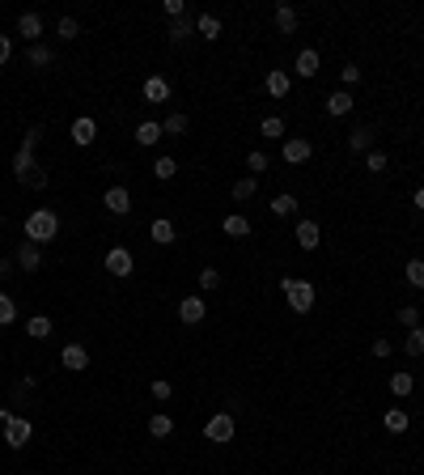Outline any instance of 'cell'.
Returning a JSON list of instances; mask_svg holds the SVG:
<instances>
[{"mask_svg": "<svg viewBox=\"0 0 424 475\" xmlns=\"http://www.w3.org/2000/svg\"><path fill=\"white\" fill-rule=\"evenodd\" d=\"M73 141H77L81 149H89V145L98 141V123H94L89 115H77V119H73Z\"/></svg>", "mask_w": 424, "mask_h": 475, "instance_id": "cell-11", "label": "cell"}, {"mask_svg": "<svg viewBox=\"0 0 424 475\" xmlns=\"http://www.w3.org/2000/svg\"><path fill=\"white\" fill-rule=\"evenodd\" d=\"M246 170H251V179L263 174V170H267V153H259V149H255V153H246Z\"/></svg>", "mask_w": 424, "mask_h": 475, "instance_id": "cell-40", "label": "cell"}, {"mask_svg": "<svg viewBox=\"0 0 424 475\" xmlns=\"http://www.w3.org/2000/svg\"><path fill=\"white\" fill-rule=\"evenodd\" d=\"M17 267H21V271H39V267H43V247L21 242V247H17Z\"/></svg>", "mask_w": 424, "mask_h": 475, "instance_id": "cell-14", "label": "cell"}, {"mask_svg": "<svg viewBox=\"0 0 424 475\" xmlns=\"http://www.w3.org/2000/svg\"><path fill=\"white\" fill-rule=\"evenodd\" d=\"M166 17H174V21H179V17H187V0H166Z\"/></svg>", "mask_w": 424, "mask_h": 475, "instance_id": "cell-44", "label": "cell"}, {"mask_svg": "<svg viewBox=\"0 0 424 475\" xmlns=\"http://www.w3.org/2000/svg\"><path fill=\"white\" fill-rule=\"evenodd\" d=\"M280 293H285L293 314H310L314 310V280H297V276H280Z\"/></svg>", "mask_w": 424, "mask_h": 475, "instance_id": "cell-2", "label": "cell"}, {"mask_svg": "<svg viewBox=\"0 0 424 475\" xmlns=\"http://www.w3.org/2000/svg\"><path fill=\"white\" fill-rule=\"evenodd\" d=\"M145 102H170V81L166 77H145Z\"/></svg>", "mask_w": 424, "mask_h": 475, "instance_id": "cell-19", "label": "cell"}, {"mask_svg": "<svg viewBox=\"0 0 424 475\" xmlns=\"http://www.w3.org/2000/svg\"><path fill=\"white\" fill-rule=\"evenodd\" d=\"M293 238H297L301 251H318V242H323V229H318L314 221H297V233H293Z\"/></svg>", "mask_w": 424, "mask_h": 475, "instance_id": "cell-13", "label": "cell"}, {"mask_svg": "<svg viewBox=\"0 0 424 475\" xmlns=\"http://www.w3.org/2000/svg\"><path fill=\"white\" fill-rule=\"evenodd\" d=\"M221 229H225L229 238H251V221H246L242 213H229V217L221 221Z\"/></svg>", "mask_w": 424, "mask_h": 475, "instance_id": "cell-22", "label": "cell"}, {"mask_svg": "<svg viewBox=\"0 0 424 475\" xmlns=\"http://www.w3.org/2000/svg\"><path fill=\"white\" fill-rule=\"evenodd\" d=\"M403 352H407V357H424V327H412V331H407Z\"/></svg>", "mask_w": 424, "mask_h": 475, "instance_id": "cell-28", "label": "cell"}, {"mask_svg": "<svg viewBox=\"0 0 424 475\" xmlns=\"http://www.w3.org/2000/svg\"><path fill=\"white\" fill-rule=\"evenodd\" d=\"M407 424H412V416L403 412V407H386L382 412V429L386 433H407Z\"/></svg>", "mask_w": 424, "mask_h": 475, "instance_id": "cell-16", "label": "cell"}, {"mask_svg": "<svg viewBox=\"0 0 424 475\" xmlns=\"http://www.w3.org/2000/svg\"><path fill=\"white\" fill-rule=\"evenodd\" d=\"M30 420H21V416H13L9 407H0V437L9 441V450H21L26 441H30Z\"/></svg>", "mask_w": 424, "mask_h": 475, "instance_id": "cell-3", "label": "cell"}, {"mask_svg": "<svg viewBox=\"0 0 424 475\" xmlns=\"http://www.w3.org/2000/svg\"><path fill=\"white\" fill-rule=\"evenodd\" d=\"M183 132H187V115H183V111L166 115V123H161V136H183Z\"/></svg>", "mask_w": 424, "mask_h": 475, "instance_id": "cell-31", "label": "cell"}, {"mask_svg": "<svg viewBox=\"0 0 424 475\" xmlns=\"http://www.w3.org/2000/svg\"><path fill=\"white\" fill-rule=\"evenodd\" d=\"M55 34H60V39H77V34H81V26H77V17H60V26H55Z\"/></svg>", "mask_w": 424, "mask_h": 475, "instance_id": "cell-43", "label": "cell"}, {"mask_svg": "<svg viewBox=\"0 0 424 475\" xmlns=\"http://www.w3.org/2000/svg\"><path fill=\"white\" fill-rule=\"evenodd\" d=\"M39 141H43V127H30V132L21 136V149H39Z\"/></svg>", "mask_w": 424, "mask_h": 475, "instance_id": "cell-50", "label": "cell"}, {"mask_svg": "<svg viewBox=\"0 0 424 475\" xmlns=\"http://www.w3.org/2000/svg\"><path fill=\"white\" fill-rule=\"evenodd\" d=\"M391 348H395V344H391V339H386V335H382V339H373V344H369V352H373V357H382V361L391 357Z\"/></svg>", "mask_w": 424, "mask_h": 475, "instance_id": "cell-49", "label": "cell"}, {"mask_svg": "<svg viewBox=\"0 0 424 475\" xmlns=\"http://www.w3.org/2000/svg\"><path fill=\"white\" fill-rule=\"evenodd\" d=\"M416 208L424 213V187H416Z\"/></svg>", "mask_w": 424, "mask_h": 475, "instance_id": "cell-51", "label": "cell"}, {"mask_svg": "<svg viewBox=\"0 0 424 475\" xmlns=\"http://www.w3.org/2000/svg\"><path fill=\"white\" fill-rule=\"evenodd\" d=\"M403 276H407L412 289H424V259H412V263L403 267Z\"/></svg>", "mask_w": 424, "mask_h": 475, "instance_id": "cell-34", "label": "cell"}, {"mask_svg": "<svg viewBox=\"0 0 424 475\" xmlns=\"http://www.w3.org/2000/svg\"><path fill=\"white\" fill-rule=\"evenodd\" d=\"M34 170H39V161H34V149H17V153H13V174L26 183Z\"/></svg>", "mask_w": 424, "mask_h": 475, "instance_id": "cell-17", "label": "cell"}, {"mask_svg": "<svg viewBox=\"0 0 424 475\" xmlns=\"http://www.w3.org/2000/svg\"><path fill=\"white\" fill-rule=\"evenodd\" d=\"M174 174H179V161H174V157H157V161H153V179L170 183Z\"/></svg>", "mask_w": 424, "mask_h": 475, "instance_id": "cell-30", "label": "cell"}, {"mask_svg": "<svg viewBox=\"0 0 424 475\" xmlns=\"http://www.w3.org/2000/svg\"><path fill=\"white\" fill-rule=\"evenodd\" d=\"M102 204H106V213H111V217H127L132 213V191L123 183H115V187H106Z\"/></svg>", "mask_w": 424, "mask_h": 475, "instance_id": "cell-5", "label": "cell"}, {"mask_svg": "<svg viewBox=\"0 0 424 475\" xmlns=\"http://www.w3.org/2000/svg\"><path fill=\"white\" fill-rule=\"evenodd\" d=\"M416 391V378H412V373H395V378H391V395H412Z\"/></svg>", "mask_w": 424, "mask_h": 475, "instance_id": "cell-36", "label": "cell"}, {"mask_svg": "<svg viewBox=\"0 0 424 475\" xmlns=\"http://www.w3.org/2000/svg\"><path fill=\"white\" fill-rule=\"evenodd\" d=\"M369 145H373V127H357L348 136V149H357V153H369Z\"/></svg>", "mask_w": 424, "mask_h": 475, "instance_id": "cell-29", "label": "cell"}, {"mask_svg": "<svg viewBox=\"0 0 424 475\" xmlns=\"http://www.w3.org/2000/svg\"><path fill=\"white\" fill-rule=\"evenodd\" d=\"M310 153H314V145H310V141H301V136H289V141L280 145V157H285L289 165H301V161H310Z\"/></svg>", "mask_w": 424, "mask_h": 475, "instance_id": "cell-9", "label": "cell"}, {"mask_svg": "<svg viewBox=\"0 0 424 475\" xmlns=\"http://www.w3.org/2000/svg\"><path fill=\"white\" fill-rule=\"evenodd\" d=\"M352 107H357V102H352V93H348V89H335V93L327 98V115H335V119H339V115H348Z\"/></svg>", "mask_w": 424, "mask_h": 475, "instance_id": "cell-21", "label": "cell"}, {"mask_svg": "<svg viewBox=\"0 0 424 475\" xmlns=\"http://www.w3.org/2000/svg\"><path fill=\"white\" fill-rule=\"evenodd\" d=\"M26 335H30V339H47V335H51V319H47V314H34V319L26 323Z\"/></svg>", "mask_w": 424, "mask_h": 475, "instance_id": "cell-27", "label": "cell"}, {"mask_svg": "<svg viewBox=\"0 0 424 475\" xmlns=\"http://www.w3.org/2000/svg\"><path fill=\"white\" fill-rule=\"evenodd\" d=\"M9 60H13V39L0 34V68H9Z\"/></svg>", "mask_w": 424, "mask_h": 475, "instance_id": "cell-47", "label": "cell"}, {"mask_svg": "<svg viewBox=\"0 0 424 475\" xmlns=\"http://www.w3.org/2000/svg\"><path fill=\"white\" fill-rule=\"evenodd\" d=\"M233 429H238L233 416H229V412H217V416L204 424V437L212 441V446H225V441H233Z\"/></svg>", "mask_w": 424, "mask_h": 475, "instance_id": "cell-4", "label": "cell"}, {"mask_svg": "<svg viewBox=\"0 0 424 475\" xmlns=\"http://www.w3.org/2000/svg\"><path fill=\"white\" fill-rule=\"evenodd\" d=\"M13 319H17V301L9 293H0V327H9Z\"/></svg>", "mask_w": 424, "mask_h": 475, "instance_id": "cell-37", "label": "cell"}, {"mask_svg": "<svg viewBox=\"0 0 424 475\" xmlns=\"http://www.w3.org/2000/svg\"><path fill=\"white\" fill-rule=\"evenodd\" d=\"M149 238H153L157 247H170L174 238H179V229H174V221H170V217H157V221L149 225Z\"/></svg>", "mask_w": 424, "mask_h": 475, "instance_id": "cell-15", "label": "cell"}, {"mask_svg": "<svg viewBox=\"0 0 424 475\" xmlns=\"http://www.w3.org/2000/svg\"><path fill=\"white\" fill-rule=\"evenodd\" d=\"M255 191H259V183H255L251 174H246V179H238V183H233V199H238V204H246V199H251Z\"/></svg>", "mask_w": 424, "mask_h": 475, "instance_id": "cell-33", "label": "cell"}, {"mask_svg": "<svg viewBox=\"0 0 424 475\" xmlns=\"http://www.w3.org/2000/svg\"><path fill=\"white\" fill-rule=\"evenodd\" d=\"M170 433H174V420H170L166 412H153V416H149V437L161 441V437H170Z\"/></svg>", "mask_w": 424, "mask_h": 475, "instance_id": "cell-26", "label": "cell"}, {"mask_svg": "<svg viewBox=\"0 0 424 475\" xmlns=\"http://www.w3.org/2000/svg\"><path fill=\"white\" fill-rule=\"evenodd\" d=\"M132 267H136V259H132V251H127V247H111V251H106V271H111L115 280L132 276Z\"/></svg>", "mask_w": 424, "mask_h": 475, "instance_id": "cell-6", "label": "cell"}, {"mask_svg": "<svg viewBox=\"0 0 424 475\" xmlns=\"http://www.w3.org/2000/svg\"><path fill=\"white\" fill-rule=\"evenodd\" d=\"M149 391H153V399H157V403H166V399H170V395H174V386H170V382H166V378H157V382H153V386H149Z\"/></svg>", "mask_w": 424, "mask_h": 475, "instance_id": "cell-46", "label": "cell"}, {"mask_svg": "<svg viewBox=\"0 0 424 475\" xmlns=\"http://www.w3.org/2000/svg\"><path fill=\"white\" fill-rule=\"evenodd\" d=\"M339 81H344V89L357 85V81H361V68H357V64H344V68H339Z\"/></svg>", "mask_w": 424, "mask_h": 475, "instance_id": "cell-45", "label": "cell"}, {"mask_svg": "<svg viewBox=\"0 0 424 475\" xmlns=\"http://www.w3.org/2000/svg\"><path fill=\"white\" fill-rule=\"evenodd\" d=\"M217 285H221V271H217V267H204V271H200V293H212Z\"/></svg>", "mask_w": 424, "mask_h": 475, "instance_id": "cell-39", "label": "cell"}, {"mask_svg": "<svg viewBox=\"0 0 424 475\" xmlns=\"http://www.w3.org/2000/svg\"><path fill=\"white\" fill-rule=\"evenodd\" d=\"M195 34H204L208 43H217V39H221V17H212V13H200V17H195Z\"/></svg>", "mask_w": 424, "mask_h": 475, "instance_id": "cell-20", "label": "cell"}, {"mask_svg": "<svg viewBox=\"0 0 424 475\" xmlns=\"http://www.w3.org/2000/svg\"><path fill=\"white\" fill-rule=\"evenodd\" d=\"M318 68H323L318 51H310V47H306V51L297 55V64H293V73H297V77H318Z\"/></svg>", "mask_w": 424, "mask_h": 475, "instance_id": "cell-18", "label": "cell"}, {"mask_svg": "<svg viewBox=\"0 0 424 475\" xmlns=\"http://www.w3.org/2000/svg\"><path fill=\"white\" fill-rule=\"evenodd\" d=\"M47 183H51V179H47V170H43V165H39V170H34V174L26 179V187H34V191H43Z\"/></svg>", "mask_w": 424, "mask_h": 475, "instance_id": "cell-48", "label": "cell"}, {"mask_svg": "<svg viewBox=\"0 0 424 475\" xmlns=\"http://www.w3.org/2000/svg\"><path fill=\"white\" fill-rule=\"evenodd\" d=\"M191 30H195V21L191 17H179L170 26V43H183V39H191Z\"/></svg>", "mask_w": 424, "mask_h": 475, "instance_id": "cell-35", "label": "cell"}, {"mask_svg": "<svg viewBox=\"0 0 424 475\" xmlns=\"http://www.w3.org/2000/svg\"><path fill=\"white\" fill-rule=\"evenodd\" d=\"M60 365H64L68 373H85V369H89V352H85V344H64Z\"/></svg>", "mask_w": 424, "mask_h": 475, "instance_id": "cell-8", "label": "cell"}, {"mask_svg": "<svg viewBox=\"0 0 424 475\" xmlns=\"http://www.w3.org/2000/svg\"><path fill=\"white\" fill-rule=\"evenodd\" d=\"M365 170H369V174H386V153H365Z\"/></svg>", "mask_w": 424, "mask_h": 475, "instance_id": "cell-42", "label": "cell"}, {"mask_svg": "<svg viewBox=\"0 0 424 475\" xmlns=\"http://www.w3.org/2000/svg\"><path fill=\"white\" fill-rule=\"evenodd\" d=\"M259 132L267 136V141H280V136H285V119H280V115H267V119L259 123Z\"/></svg>", "mask_w": 424, "mask_h": 475, "instance_id": "cell-32", "label": "cell"}, {"mask_svg": "<svg viewBox=\"0 0 424 475\" xmlns=\"http://www.w3.org/2000/svg\"><path fill=\"white\" fill-rule=\"evenodd\" d=\"M399 323L412 331V327H420V305H399Z\"/></svg>", "mask_w": 424, "mask_h": 475, "instance_id": "cell-41", "label": "cell"}, {"mask_svg": "<svg viewBox=\"0 0 424 475\" xmlns=\"http://www.w3.org/2000/svg\"><path fill=\"white\" fill-rule=\"evenodd\" d=\"M17 34L34 47V43L43 39V17H39V13H21V17H17Z\"/></svg>", "mask_w": 424, "mask_h": 475, "instance_id": "cell-10", "label": "cell"}, {"mask_svg": "<svg viewBox=\"0 0 424 475\" xmlns=\"http://www.w3.org/2000/svg\"><path fill=\"white\" fill-rule=\"evenodd\" d=\"M60 238V217L51 213V208H34L30 217H26V242H34V247H51Z\"/></svg>", "mask_w": 424, "mask_h": 475, "instance_id": "cell-1", "label": "cell"}, {"mask_svg": "<svg viewBox=\"0 0 424 475\" xmlns=\"http://www.w3.org/2000/svg\"><path fill=\"white\" fill-rule=\"evenodd\" d=\"M267 208H272V217H293L297 213V195H289V191H280L272 204H267Z\"/></svg>", "mask_w": 424, "mask_h": 475, "instance_id": "cell-23", "label": "cell"}, {"mask_svg": "<svg viewBox=\"0 0 424 475\" xmlns=\"http://www.w3.org/2000/svg\"><path fill=\"white\" fill-rule=\"evenodd\" d=\"M263 89H267L272 98H289V89H293V77L285 73V68H272V73H267V81H263Z\"/></svg>", "mask_w": 424, "mask_h": 475, "instance_id": "cell-12", "label": "cell"}, {"mask_svg": "<svg viewBox=\"0 0 424 475\" xmlns=\"http://www.w3.org/2000/svg\"><path fill=\"white\" fill-rule=\"evenodd\" d=\"M204 314H208V305H204V297H200V293H191V297H183V301H179V323L195 327V323H204Z\"/></svg>", "mask_w": 424, "mask_h": 475, "instance_id": "cell-7", "label": "cell"}, {"mask_svg": "<svg viewBox=\"0 0 424 475\" xmlns=\"http://www.w3.org/2000/svg\"><path fill=\"white\" fill-rule=\"evenodd\" d=\"M157 141H161V123H140L136 127V145L140 149H153Z\"/></svg>", "mask_w": 424, "mask_h": 475, "instance_id": "cell-25", "label": "cell"}, {"mask_svg": "<svg viewBox=\"0 0 424 475\" xmlns=\"http://www.w3.org/2000/svg\"><path fill=\"white\" fill-rule=\"evenodd\" d=\"M51 60H55V55H51L47 43H34V47H30V64H34V68H47Z\"/></svg>", "mask_w": 424, "mask_h": 475, "instance_id": "cell-38", "label": "cell"}, {"mask_svg": "<svg viewBox=\"0 0 424 475\" xmlns=\"http://www.w3.org/2000/svg\"><path fill=\"white\" fill-rule=\"evenodd\" d=\"M420 382H424V378H420Z\"/></svg>", "mask_w": 424, "mask_h": 475, "instance_id": "cell-52", "label": "cell"}, {"mask_svg": "<svg viewBox=\"0 0 424 475\" xmlns=\"http://www.w3.org/2000/svg\"><path fill=\"white\" fill-rule=\"evenodd\" d=\"M276 30L280 34H293L297 30V9L293 5H276Z\"/></svg>", "mask_w": 424, "mask_h": 475, "instance_id": "cell-24", "label": "cell"}]
</instances>
